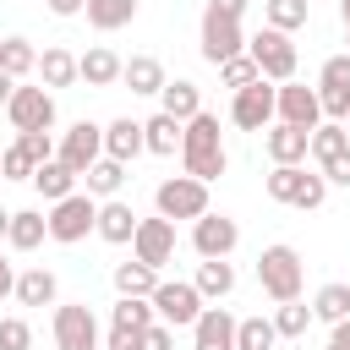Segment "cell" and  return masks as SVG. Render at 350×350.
<instances>
[{
  "instance_id": "cell-1",
  "label": "cell",
  "mask_w": 350,
  "mask_h": 350,
  "mask_svg": "<svg viewBox=\"0 0 350 350\" xmlns=\"http://www.w3.org/2000/svg\"><path fill=\"white\" fill-rule=\"evenodd\" d=\"M180 164H186V175L202 180V186H213V180L224 175L230 153H224V137H219V115H213V109H197V115L180 126Z\"/></svg>"
},
{
  "instance_id": "cell-2",
  "label": "cell",
  "mask_w": 350,
  "mask_h": 350,
  "mask_svg": "<svg viewBox=\"0 0 350 350\" xmlns=\"http://www.w3.org/2000/svg\"><path fill=\"white\" fill-rule=\"evenodd\" d=\"M257 284H262V295H268L273 306H279V301H301V284H306L301 252L284 246V241L262 246V257H257Z\"/></svg>"
},
{
  "instance_id": "cell-3",
  "label": "cell",
  "mask_w": 350,
  "mask_h": 350,
  "mask_svg": "<svg viewBox=\"0 0 350 350\" xmlns=\"http://www.w3.org/2000/svg\"><path fill=\"white\" fill-rule=\"evenodd\" d=\"M246 55H252V66H257V77L262 82H295V44H290V33H273V27H257L252 38H246Z\"/></svg>"
},
{
  "instance_id": "cell-4",
  "label": "cell",
  "mask_w": 350,
  "mask_h": 350,
  "mask_svg": "<svg viewBox=\"0 0 350 350\" xmlns=\"http://www.w3.org/2000/svg\"><path fill=\"white\" fill-rule=\"evenodd\" d=\"M55 159L82 180V175L104 159V126H93V120H71V126L55 137Z\"/></svg>"
},
{
  "instance_id": "cell-5",
  "label": "cell",
  "mask_w": 350,
  "mask_h": 350,
  "mask_svg": "<svg viewBox=\"0 0 350 350\" xmlns=\"http://www.w3.org/2000/svg\"><path fill=\"white\" fill-rule=\"evenodd\" d=\"M49 241H60V246H77V241H88L93 235V219H98V202L88 197V191H71V197H60V202H49Z\"/></svg>"
},
{
  "instance_id": "cell-6",
  "label": "cell",
  "mask_w": 350,
  "mask_h": 350,
  "mask_svg": "<svg viewBox=\"0 0 350 350\" xmlns=\"http://www.w3.org/2000/svg\"><path fill=\"white\" fill-rule=\"evenodd\" d=\"M148 301H153V317H159L164 328H191V323L202 317V306H208L191 279H159V290H153Z\"/></svg>"
},
{
  "instance_id": "cell-7",
  "label": "cell",
  "mask_w": 350,
  "mask_h": 350,
  "mask_svg": "<svg viewBox=\"0 0 350 350\" xmlns=\"http://www.w3.org/2000/svg\"><path fill=\"white\" fill-rule=\"evenodd\" d=\"M55 350H104L98 345V317L88 301H55Z\"/></svg>"
},
{
  "instance_id": "cell-8",
  "label": "cell",
  "mask_w": 350,
  "mask_h": 350,
  "mask_svg": "<svg viewBox=\"0 0 350 350\" xmlns=\"http://www.w3.org/2000/svg\"><path fill=\"white\" fill-rule=\"evenodd\" d=\"M153 208H159V219H202L208 213V186L202 180H191V175H170V180H159V191H153Z\"/></svg>"
},
{
  "instance_id": "cell-9",
  "label": "cell",
  "mask_w": 350,
  "mask_h": 350,
  "mask_svg": "<svg viewBox=\"0 0 350 350\" xmlns=\"http://www.w3.org/2000/svg\"><path fill=\"white\" fill-rule=\"evenodd\" d=\"M235 55H246L241 16H224V11H213V5H202V60H208V66H224V60H235Z\"/></svg>"
},
{
  "instance_id": "cell-10",
  "label": "cell",
  "mask_w": 350,
  "mask_h": 350,
  "mask_svg": "<svg viewBox=\"0 0 350 350\" xmlns=\"http://www.w3.org/2000/svg\"><path fill=\"white\" fill-rule=\"evenodd\" d=\"M273 120H279V126H301V131H317V126H323V104H317V88H306V82H279V88H273Z\"/></svg>"
},
{
  "instance_id": "cell-11",
  "label": "cell",
  "mask_w": 350,
  "mask_h": 350,
  "mask_svg": "<svg viewBox=\"0 0 350 350\" xmlns=\"http://www.w3.org/2000/svg\"><path fill=\"white\" fill-rule=\"evenodd\" d=\"M241 246V224L230 219V213H202V219H191V252L202 257V262H213V257H230Z\"/></svg>"
},
{
  "instance_id": "cell-12",
  "label": "cell",
  "mask_w": 350,
  "mask_h": 350,
  "mask_svg": "<svg viewBox=\"0 0 350 350\" xmlns=\"http://www.w3.org/2000/svg\"><path fill=\"white\" fill-rule=\"evenodd\" d=\"M317 104H323V120H339L350 115V55H328L323 71H317Z\"/></svg>"
},
{
  "instance_id": "cell-13",
  "label": "cell",
  "mask_w": 350,
  "mask_h": 350,
  "mask_svg": "<svg viewBox=\"0 0 350 350\" xmlns=\"http://www.w3.org/2000/svg\"><path fill=\"white\" fill-rule=\"evenodd\" d=\"M5 120H11L16 131H49V126H55V93H49V88H22V82H16L11 104H5Z\"/></svg>"
},
{
  "instance_id": "cell-14",
  "label": "cell",
  "mask_w": 350,
  "mask_h": 350,
  "mask_svg": "<svg viewBox=\"0 0 350 350\" xmlns=\"http://www.w3.org/2000/svg\"><path fill=\"white\" fill-rule=\"evenodd\" d=\"M148 323H159V317H153V301L120 295V301L109 306V339H104V350H131V339H137Z\"/></svg>"
},
{
  "instance_id": "cell-15",
  "label": "cell",
  "mask_w": 350,
  "mask_h": 350,
  "mask_svg": "<svg viewBox=\"0 0 350 350\" xmlns=\"http://www.w3.org/2000/svg\"><path fill=\"white\" fill-rule=\"evenodd\" d=\"M131 257H137V262H148V268L159 273V268L175 257V224H170V219H159V213H153V219H137Z\"/></svg>"
},
{
  "instance_id": "cell-16",
  "label": "cell",
  "mask_w": 350,
  "mask_h": 350,
  "mask_svg": "<svg viewBox=\"0 0 350 350\" xmlns=\"http://www.w3.org/2000/svg\"><path fill=\"white\" fill-rule=\"evenodd\" d=\"M230 120L241 131H268L273 126V82H252L230 98Z\"/></svg>"
},
{
  "instance_id": "cell-17",
  "label": "cell",
  "mask_w": 350,
  "mask_h": 350,
  "mask_svg": "<svg viewBox=\"0 0 350 350\" xmlns=\"http://www.w3.org/2000/svg\"><path fill=\"white\" fill-rule=\"evenodd\" d=\"M191 350H235V317L224 306H202L191 323Z\"/></svg>"
},
{
  "instance_id": "cell-18",
  "label": "cell",
  "mask_w": 350,
  "mask_h": 350,
  "mask_svg": "<svg viewBox=\"0 0 350 350\" xmlns=\"http://www.w3.org/2000/svg\"><path fill=\"white\" fill-rule=\"evenodd\" d=\"M93 235H98V241H109V246H126V241L137 235V208H131V202H120V197H109V202H98V219H93Z\"/></svg>"
},
{
  "instance_id": "cell-19",
  "label": "cell",
  "mask_w": 350,
  "mask_h": 350,
  "mask_svg": "<svg viewBox=\"0 0 350 350\" xmlns=\"http://www.w3.org/2000/svg\"><path fill=\"white\" fill-rule=\"evenodd\" d=\"M262 148H268V159L273 164H306V148H312V131H301V126H268L262 131Z\"/></svg>"
},
{
  "instance_id": "cell-20",
  "label": "cell",
  "mask_w": 350,
  "mask_h": 350,
  "mask_svg": "<svg viewBox=\"0 0 350 350\" xmlns=\"http://www.w3.org/2000/svg\"><path fill=\"white\" fill-rule=\"evenodd\" d=\"M137 153H148V148H142V120H131V115L109 120V126H104V159H115V164H131Z\"/></svg>"
},
{
  "instance_id": "cell-21",
  "label": "cell",
  "mask_w": 350,
  "mask_h": 350,
  "mask_svg": "<svg viewBox=\"0 0 350 350\" xmlns=\"http://www.w3.org/2000/svg\"><path fill=\"white\" fill-rule=\"evenodd\" d=\"M22 306H55L60 301V279L44 268V262H33V268H22L16 273V290H11Z\"/></svg>"
},
{
  "instance_id": "cell-22",
  "label": "cell",
  "mask_w": 350,
  "mask_h": 350,
  "mask_svg": "<svg viewBox=\"0 0 350 350\" xmlns=\"http://www.w3.org/2000/svg\"><path fill=\"white\" fill-rule=\"evenodd\" d=\"M77 82H88V88H115V82H120V55L104 49V44H93L88 55H77Z\"/></svg>"
},
{
  "instance_id": "cell-23",
  "label": "cell",
  "mask_w": 350,
  "mask_h": 350,
  "mask_svg": "<svg viewBox=\"0 0 350 350\" xmlns=\"http://www.w3.org/2000/svg\"><path fill=\"white\" fill-rule=\"evenodd\" d=\"M44 241H49V219L38 208H16L11 213V230H5V246L11 252H38Z\"/></svg>"
},
{
  "instance_id": "cell-24",
  "label": "cell",
  "mask_w": 350,
  "mask_h": 350,
  "mask_svg": "<svg viewBox=\"0 0 350 350\" xmlns=\"http://www.w3.org/2000/svg\"><path fill=\"white\" fill-rule=\"evenodd\" d=\"M120 82H126L131 93H142V98H159V88H164L170 77H164V66H159L153 55H131V60H120Z\"/></svg>"
},
{
  "instance_id": "cell-25",
  "label": "cell",
  "mask_w": 350,
  "mask_h": 350,
  "mask_svg": "<svg viewBox=\"0 0 350 350\" xmlns=\"http://www.w3.org/2000/svg\"><path fill=\"white\" fill-rule=\"evenodd\" d=\"M82 16H88L93 33H120V27L137 22V0H88Z\"/></svg>"
},
{
  "instance_id": "cell-26",
  "label": "cell",
  "mask_w": 350,
  "mask_h": 350,
  "mask_svg": "<svg viewBox=\"0 0 350 350\" xmlns=\"http://www.w3.org/2000/svg\"><path fill=\"white\" fill-rule=\"evenodd\" d=\"M159 109H164L170 120H180V126H186V120L202 109V93H197V82H186V77L164 82V88H159Z\"/></svg>"
},
{
  "instance_id": "cell-27",
  "label": "cell",
  "mask_w": 350,
  "mask_h": 350,
  "mask_svg": "<svg viewBox=\"0 0 350 350\" xmlns=\"http://www.w3.org/2000/svg\"><path fill=\"white\" fill-rule=\"evenodd\" d=\"M77 82V55L71 49H60V44H49L44 55H38V88H71Z\"/></svg>"
},
{
  "instance_id": "cell-28",
  "label": "cell",
  "mask_w": 350,
  "mask_h": 350,
  "mask_svg": "<svg viewBox=\"0 0 350 350\" xmlns=\"http://www.w3.org/2000/svg\"><path fill=\"white\" fill-rule=\"evenodd\" d=\"M197 295L202 301H224L230 290H235V262L230 257H213V262H197Z\"/></svg>"
},
{
  "instance_id": "cell-29",
  "label": "cell",
  "mask_w": 350,
  "mask_h": 350,
  "mask_svg": "<svg viewBox=\"0 0 350 350\" xmlns=\"http://www.w3.org/2000/svg\"><path fill=\"white\" fill-rule=\"evenodd\" d=\"M345 317H350V284H345V279H328V284L312 295V323H328V328H334V323H345Z\"/></svg>"
},
{
  "instance_id": "cell-30",
  "label": "cell",
  "mask_w": 350,
  "mask_h": 350,
  "mask_svg": "<svg viewBox=\"0 0 350 350\" xmlns=\"http://www.w3.org/2000/svg\"><path fill=\"white\" fill-rule=\"evenodd\" d=\"M312 22V0H262V27L273 33H301Z\"/></svg>"
},
{
  "instance_id": "cell-31",
  "label": "cell",
  "mask_w": 350,
  "mask_h": 350,
  "mask_svg": "<svg viewBox=\"0 0 350 350\" xmlns=\"http://www.w3.org/2000/svg\"><path fill=\"white\" fill-rule=\"evenodd\" d=\"M142 148H148V153H159V159L180 153V120H170L164 109H159V115H148V120H142Z\"/></svg>"
},
{
  "instance_id": "cell-32",
  "label": "cell",
  "mask_w": 350,
  "mask_h": 350,
  "mask_svg": "<svg viewBox=\"0 0 350 350\" xmlns=\"http://www.w3.org/2000/svg\"><path fill=\"white\" fill-rule=\"evenodd\" d=\"M27 186H33L44 202H60V197H71V191H77V175H71L60 159H49V164H38V170H33V180H27Z\"/></svg>"
},
{
  "instance_id": "cell-33",
  "label": "cell",
  "mask_w": 350,
  "mask_h": 350,
  "mask_svg": "<svg viewBox=\"0 0 350 350\" xmlns=\"http://www.w3.org/2000/svg\"><path fill=\"white\" fill-rule=\"evenodd\" d=\"M82 186H88V197H93V202H109V197H120V186H126V164L98 159V164L82 175Z\"/></svg>"
},
{
  "instance_id": "cell-34",
  "label": "cell",
  "mask_w": 350,
  "mask_h": 350,
  "mask_svg": "<svg viewBox=\"0 0 350 350\" xmlns=\"http://www.w3.org/2000/svg\"><path fill=\"white\" fill-rule=\"evenodd\" d=\"M109 279H115V295H142V301H148V295L159 290V273H153L148 262H137V257H131V262H115Z\"/></svg>"
},
{
  "instance_id": "cell-35",
  "label": "cell",
  "mask_w": 350,
  "mask_h": 350,
  "mask_svg": "<svg viewBox=\"0 0 350 350\" xmlns=\"http://www.w3.org/2000/svg\"><path fill=\"white\" fill-rule=\"evenodd\" d=\"M0 71L5 77H27V71H38V49H33V38H22V33H11V38H0Z\"/></svg>"
},
{
  "instance_id": "cell-36",
  "label": "cell",
  "mask_w": 350,
  "mask_h": 350,
  "mask_svg": "<svg viewBox=\"0 0 350 350\" xmlns=\"http://www.w3.org/2000/svg\"><path fill=\"white\" fill-rule=\"evenodd\" d=\"M279 334H273V317H235V350H273Z\"/></svg>"
},
{
  "instance_id": "cell-37",
  "label": "cell",
  "mask_w": 350,
  "mask_h": 350,
  "mask_svg": "<svg viewBox=\"0 0 350 350\" xmlns=\"http://www.w3.org/2000/svg\"><path fill=\"white\" fill-rule=\"evenodd\" d=\"M301 175H306V164H273L268 175H262V191L273 197V202H295V191H301Z\"/></svg>"
},
{
  "instance_id": "cell-38",
  "label": "cell",
  "mask_w": 350,
  "mask_h": 350,
  "mask_svg": "<svg viewBox=\"0 0 350 350\" xmlns=\"http://www.w3.org/2000/svg\"><path fill=\"white\" fill-rule=\"evenodd\" d=\"M306 328H312V306L306 301H279L273 306V334L279 339H306Z\"/></svg>"
},
{
  "instance_id": "cell-39",
  "label": "cell",
  "mask_w": 350,
  "mask_h": 350,
  "mask_svg": "<svg viewBox=\"0 0 350 350\" xmlns=\"http://www.w3.org/2000/svg\"><path fill=\"white\" fill-rule=\"evenodd\" d=\"M345 148H350V131H345L339 120H323V126L312 131V148H306V153H312L317 164H328V159H334V153H345Z\"/></svg>"
},
{
  "instance_id": "cell-40",
  "label": "cell",
  "mask_w": 350,
  "mask_h": 350,
  "mask_svg": "<svg viewBox=\"0 0 350 350\" xmlns=\"http://www.w3.org/2000/svg\"><path fill=\"white\" fill-rule=\"evenodd\" d=\"M219 82H224L230 93H241V88H252V82H262V77H257L252 55H235V60H224V66H219Z\"/></svg>"
},
{
  "instance_id": "cell-41",
  "label": "cell",
  "mask_w": 350,
  "mask_h": 350,
  "mask_svg": "<svg viewBox=\"0 0 350 350\" xmlns=\"http://www.w3.org/2000/svg\"><path fill=\"white\" fill-rule=\"evenodd\" d=\"M16 148H22V159H27L33 170L55 159V137H49V131H16Z\"/></svg>"
},
{
  "instance_id": "cell-42",
  "label": "cell",
  "mask_w": 350,
  "mask_h": 350,
  "mask_svg": "<svg viewBox=\"0 0 350 350\" xmlns=\"http://www.w3.org/2000/svg\"><path fill=\"white\" fill-rule=\"evenodd\" d=\"M0 350H33V323L27 317H0Z\"/></svg>"
},
{
  "instance_id": "cell-43",
  "label": "cell",
  "mask_w": 350,
  "mask_h": 350,
  "mask_svg": "<svg viewBox=\"0 0 350 350\" xmlns=\"http://www.w3.org/2000/svg\"><path fill=\"white\" fill-rule=\"evenodd\" d=\"M323 197H328V180H323L317 170H306V175H301V191H295L290 208H306V213H312V208H323Z\"/></svg>"
},
{
  "instance_id": "cell-44",
  "label": "cell",
  "mask_w": 350,
  "mask_h": 350,
  "mask_svg": "<svg viewBox=\"0 0 350 350\" xmlns=\"http://www.w3.org/2000/svg\"><path fill=\"white\" fill-rule=\"evenodd\" d=\"M131 350H175V328H164V323H148V328L131 339Z\"/></svg>"
},
{
  "instance_id": "cell-45",
  "label": "cell",
  "mask_w": 350,
  "mask_h": 350,
  "mask_svg": "<svg viewBox=\"0 0 350 350\" xmlns=\"http://www.w3.org/2000/svg\"><path fill=\"white\" fill-rule=\"evenodd\" d=\"M0 180H33V164L22 159V148H16V142L0 153Z\"/></svg>"
},
{
  "instance_id": "cell-46",
  "label": "cell",
  "mask_w": 350,
  "mask_h": 350,
  "mask_svg": "<svg viewBox=\"0 0 350 350\" xmlns=\"http://www.w3.org/2000/svg\"><path fill=\"white\" fill-rule=\"evenodd\" d=\"M317 175H323L328 186H350V148H345V153H334L328 164H317Z\"/></svg>"
},
{
  "instance_id": "cell-47",
  "label": "cell",
  "mask_w": 350,
  "mask_h": 350,
  "mask_svg": "<svg viewBox=\"0 0 350 350\" xmlns=\"http://www.w3.org/2000/svg\"><path fill=\"white\" fill-rule=\"evenodd\" d=\"M44 5H49L55 16H82V5H88V0H44Z\"/></svg>"
},
{
  "instance_id": "cell-48",
  "label": "cell",
  "mask_w": 350,
  "mask_h": 350,
  "mask_svg": "<svg viewBox=\"0 0 350 350\" xmlns=\"http://www.w3.org/2000/svg\"><path fill=\"white\" fill-rule=\"evenodd\" d=\"M11 290H16V268H11V262H5V252H0V301H5Z\"/></svg>"
},
{
  "instance_id": "cell-49",
  "label": "cell",
  "mask_w": 350,
  "mask_h": 350,
  "mask_svg": "<svg viewBox=\"0 0 350 350\" xmlns=\"http://www.w3.org/2000/svg\"><path fill=\"white\" fill-rule=\"evenodd\" d=\"M328 345H339V350H350V317H345V323H334V334H328Z\"/></svg>"
},
{
  "instance_id": "cell-50",
  "label": "cell",
  "mask_w": 350,
  "mask_h": 350,
  "mask_svg": "<svg viewBox=\"0 0 350 350\" xmlns=\"http://www.w3.org/2000/svg\"><path fill=\"white\" fill-rule=\"evenodd\" d=\"M208 5H213V11H224V16H241V11H246V0H208Z\"/></svg>"
},
{
  "instance_id": "cell-51",
  "label": "cell",
  "mask_w": 350,
  "mask_h": 350,
  "mask_svg": "<svg viewBox=\"0 0 350 350\" xmlns=\"http://www.w3.org/2000/svg\"><path fill=\"white\" fill-rule=\"evenodd\" d=\"M11 93H16V77H5V71H0V109L11 104Z\"/></svg>"
},
{
  "instance_id": "cell-52",
  "label": "cell",
  "mask_w": 350,
  "mask_h": 350,
  "mask_svg": "<svg viewBox=\"0 0 350 350\" xmlns=\"http://www.w3.org/2000/svg\"><path fill=\"white\" fill-rule=\"evenodd\" d=\"M5 230H11V208H0V246H5Z\"/></svg>"
},
{
  "instance_id": "cell-53",
  "label": "cell",
  "mask_w": 350,
  "mask_h": 350,
  "mask_svg": "<svg viewBox=\"0 0 350 350\" xmlns=\"http://www.w3.org/2000/svg\"><path fill=\"white\" fill-rule=\"evenodd\" d=\"M339 16H345V33H350V0H339Z\"/></svg>"
},
{
  "instance_id": "cell-54",
  "label": "cell",
  "mask_w": 350,
  "mask_h": 350,
  "mask_svg": "<svg viewBox=\"0 0 350 350\" xmlns=\"http://www.w3.org/2000/svg\"><path fill=\"white\" fill-rule=\"evenodd\" d=\"M345 131H350V115H345Z\"/></svg>"
},
{
  "instance_id": "cell-55",
  "label": "cell",
  "mask_w": 350,
  "mask_h": 350,
  "mask_svg": "<svg viewBox=\"0 0 350 350\" xmlns=\"http://www.w3.org/2000/svg\"><path fill=\"white\" fill-rule=\"evenodd\" d=\"M345 38H350V33H345ZM345 55H350V49H345Z\"/></svg>"
}]
</instances>
